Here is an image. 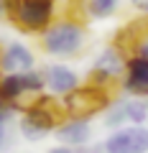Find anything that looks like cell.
I'll use <instances>...</instances> for the list:
<instances>
[{"label":"cell","instance_id":"6da1fadb","mask_svg":"<svg viewBox=\"0 0 148 153\" xmlns=\"http://www.w3.org/2000/svg\"><path fill=\"white\" fill-rule=\"evenodd\" d=\"M41 49L54 59H77L87 51L89 36H87V26L84 21L77 18H54L49 28L39 36Z\"/></svg>","mask_w":148,"mask_h":153},{"label":"cell","instance_id":"7a4b0ae2","mask_svg":"<svg viewBox=\"0 0 148 153\" xmlns=\"http://www.w3.org/2000/svg\"><path fill=\"white\" fill-rule=\"evenodd\" d=\"M66 120V110L61 97L54 94H41L21 117V133L28 140H41L46 133H54L61 123Z\"/></svg>","mask_w":148,"mask_h":153},{"label":"cell","instance_id":"3957f363","mask_svg":"<svg viewBox=\"0 0 148 153\" xmlns=\"http://www.w3.org/2000/svg\"><path fill=\"white\" fill-rule=\"evenodd\" d=\"M66 110V117H82V120H89L92 115L107 112V107L112 105V89L97 87V84H79L77 89H71L69 94L61 97Z\"/></svg>","mask_w":148,"mask_h":153},{"label":"cell","instance_id":"277c9868","mask_svg":"<svg viewBox=\"0 0 148 153\" xmlns=\"http://www.w3.org/2000/svg\"><path fill=\"white\" fill-rule=\"evenodd\" d=\"M10 23L23 33H41L54 23V0H18Z\"/></svg>","mask_w":148,"mask_h":153},{"label":"cell","instance_id":"5b68a950","mask_svg":"<svg viewBox=\"0 0 148 153\" xmlns=\"http://www.w3.org/2000/svg\"><path fill=\"white\" fill-rule=\"evenodd\" d=\"M125 64H128V56L123 54L120 49L110 46V49H105L102 54L94 59L92 69H89V74H87V82L97 84V87H105V89H115V87L123 84Z\"/></svg>","mask_w":148,"mask_h":153},{"label":"cell","instance_id":"8992f818","mask_svg":"<svg viewBox=\"0 0 148 153\" xmlns=\"http://www.w3.org/2000/svg\"><path fill=\"white\" fill-rule=\"evenodd\" d=\"M92 153H148V128L146 125L118 128L102 143L92 146Z\"/></svg>","mask_w":148,"mask_h":153},{"label":"cell","instance_id":"52a82bcc","mask_svg":"<svg viewBox=\"0 0 148 153\" xmlns=\"http://www.w3.org/2000/svg\"><path fill=\"white\" fill-rule=\"evenodd\" d=\"M120 89L125 94H133V97H148V56L143 54L128 56Z\"/></svg>","mask_w":148,"mask_h":153},{"label":"cell","instance_id":"ba28073f","mask_svg":"<svg viewBox=\"0 0 148 153\" xmlns=\"http://www.w3.org/2000/svg\"><path fill=\"white\" fill-rule=\"evenodd\" d=\"M33 69V54L21 41H8L0 49V74H21Z\"/></svg>","mask_w":148,"mask_h":153},{"label":"cell","instance_id":"9c48e42d","mask_svg":"<svg viewBox=\"0 0 148 153\" xmlns=\"http://www.w3.org/2000/svg\"><path fill=\"white\" fill-rule=\"evenodd\" d=\"M44 79H46V92L54 97H64L71 89L79 87V76L74 69H69L66 64H49L44 66Z\"/></svg>","mask_w":148,"mask_h":153},{"label":"cell","instance_id":"30bf717a","mask_svg":"<svg viewBox=\"0 0 148 153\" xmlns=\"http://www.w3.org/2000/svg\"><path fill=\"white\" fill-rule=\"evenodd\" d=\"M54 138L61 146H84L92 138V125L89 120H82V117H66L54 130Z\"/></svg>","mask_w":148,"mask_h":153},{"label":"cell","instance_id":"8fae6325","mask_svg":"<svg viewBox=\"0 0 148 153\" xmlns=\"http://www.w3.org/2000/svg\"><path fill=\"white\" fill-rule=\"evenodd\" d=\"M46 153H92V148H84V146H56Z\"/></svg>","mask_w":148,"mask_h":153},{"label":"cell","instance_id":"7c38bea8","mask_svg":"<svg viewBox=\"0 0 148 153\" xmlns=\"http://www.w3.org/2000/svg\"><path fill=\"white\" fill-rule=\"evenodd\" d=\"M13 112H16V107L8 105L5 100H0V123H3V125H5L8 120H13Z\"/></svg>","mask_w":148,"mask_h":153},{"label":"cell","instance_id":"4fadbf2b","mask_svg":"<svg viewBox=\"0 0 148 153\" xmlns=\"http://www.w3.org/2000/svg\"><path fill=\"white\" fill-rule=\"evenodd\" d=\"M8 143H10V135H8V128L3 125V123H0V153H3V151L8 148Z\"/></svg>","mask_w":148,"mask_h":153},{"label":"cell","instance_id":"5bb4252c","mask_svg":"<svg viewBox=\"0 0 148 153\" xmlns=\"http://www.w3.org/2000/svg\"><path fill=\"white\" fill-rule=\"evenodd\" d=\"M130 5L135 8L141 16H148V0H130Z\"/></svg>","mask_w":148,"mask_h":153},{"label":"cell","instance_id":"9a60e30c","mask_svg":"<svg viewBox=\"0 0 148 153\" xmlns=\"http://www.w3.org/2000/svg\"><path fill=\"white\" fill-rule=\"evenodd\" d=\"M3 18H8V3L5 0H0V21H3Z\"/></svg>","mask_w":148,"mask_h":153},{"label":"cell","instance_id":"2e32d148","mask_svg":"<svg viewBox=\"0 0 148 153\" xmlns=\"http://www.w3.org/2000/svg\"><path fill=\"white\" fill-rule=\"evenodd\" d=\"M135 54H143V56H148V38L143 41L141 46H138V51H135Z\"/></svg>","mask_w":148,"mask_h":153}]
</instances>
